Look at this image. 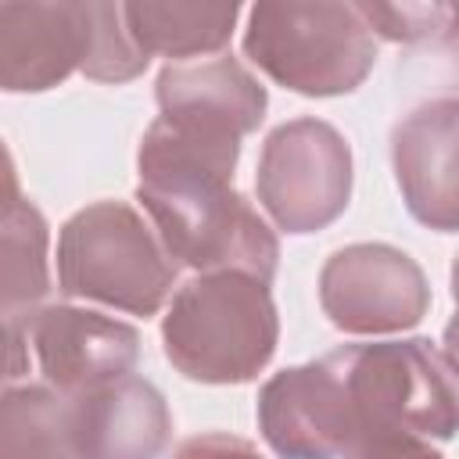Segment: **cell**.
Instances as JSON below:
<instances>
[{"instance_id":"cell-1","label":"cell","mask_w":459,"mask_h":459,"mask_svg":"<svg viewBox=\"0 0 459 459\" xmlns=\"http://www.w3.org/2000/svg\"><path fill=\"white\" fill-rule=\"evenodd\" d=\"M136 201L179 265L273 280L280 244L258 208L233 190L237 165L194 151L151 122L136 151Z\"/></svg>"},{"instance_id":"cell-2","label":"cell","mask_w":459,"mask_h":459,"mask_svg":"<svg viewBox=\"0 0 459 459\" xmlns=\"http://www.w3.org/2000/svg\"><path fill=\"white\" fill-rule=\"evenodd\" d=\"M280 337L269 283L237 269L183 283L161 319L165 359L201 384H244L273 359Z\"/></svg>"},{"instance_id":"cell-3","label":"cell","mask_w":459,"mask_h":459,"mask_svg":"<svg viewBox=\"0 0 459 459\" xmlns=\"http://www.w3.org/2000/svg\"><path fill=\"white\" fill-rule=\"evenodd\" d=\"M326 355L337 366L355 441L394 430L437 441L459 434V380L427 337L344 344Z\"/></svg>"},{"instance_id":"cell-4","label":"cell","mask_w":459,"mask_h":459,"mask_svg":"<svg viewBox=\"0 0 459 459\" xmlns=\"http://www.w3.org/2000/svg\"><path fill=\"white\" fill-rule=\"evenodd\" d=\"M179 262L151 219L126 201H97L75 212L57 237V283L68 298L100 301L133 316H154L176 283Z\"/></svg>"},{"instance_id":"cell-5","label":"cell","mask_w":459,"mask_h":459,"mask_svg":"<svg viewBox=\"0 0 459 459\" xmlns=\"http://www.w3.org/2000/svg\"><path fill=\"white\" fill-rule=\"evenodd\" d=\"M244 54L294 93L337 97L359 90L373 72L377 32L359 4H255L247 11Z\"/></svg>"},{"instance_id":"cell-6","label":"cell","mask_w":459,"mask_h":459,"mask_svg":"<svg viewBox=\"0 0 459 459\" xmlns=\"http://www.w3.org/2000/svg\"><path fill=\"white\" fill-rule=\"evenodd\" d=\"M258 204L287 233L330 226L351 197V147L323 118L276 126L258 154Z\"/></svg>"},{"instance_id":"cell-7","label":"cell","mask_w":459,"mask_h":459,"mask_svg":"<svg viewBox=\"0 0 459 459\" xmlns=\"http://www.w3.org/2000/svg\"><path fill=\"white\" fill-rule=\"evenodd\" d=\"M319 305L344 333H398L430 308L423 269L391 244H348L319 269Z\"/></svg>"},{"instance_id":"cell-8","label":"cell","mask_w":459,"mask_h":459,"mask_svg":"<svg viewBox=\"0 0 459 459\" xmlns=\"http://www.w3.org/2000/svg\"><path fill=\"white\" fill-rule=\"evenodd\" d=\"M4 326L22 330L43 380L61 394H75L126 377L136 369L140 359L136 326L93 308L43 305L29 319H14Z\"/></svg>"},{"instance_id":"cell-9","label":"cell","mask_w":459,"mask_h":459,"mask_svg":"<svg viewBox=\"0 0 459 459\" xmlns=\"http://www.w3.org/2000/svg\"><path fill=\"white\" fill-rule=\"evenodd\" d=\"M154 93L165 126L219 147H240L262 126L269 100L265 86L230 54L165 65Z\"/></svg>"},{"instance_id":"cell-10","label":"cell","mask_w":459,"mask_h":459,"mask_svg":"<svg viewBox=\"0 0 459 459\" xmlns=\"http://www.w3.org/2000/svg\"><path fill=\"white\" fill-rule=\"evenodd\" d=\"M258 427L283 459H344L355 430L330 355L265 380L258 391Z\"/></svg>"},{"instance_id":"cell-11","label":"cell","mask_w":459,"mask_h":459,"mask_svg":"<svg viewBox=\"0 0 459 459\" xmlns=\"http://www.w3.org/2000/svg\"><path fill=\"white\" fill-rule=\"evenodd\" d=\"M391 165L416 222L437 233L459 230V97L412 108L391 133Z\"/></svg>"},{"instance_id":"cell-12","label":"cell","mask_w":459,"mask_h":459,"mask_svg":"<svg viewBox=\"0 0 459 459\" xmlns=\"http://www.w3.org/2000/svg\"><path fill=\"white\" fill-rule=\"evenodd\" d=\"M93 47V4H0V82L7 93H39L82 72Z\"/></svg>"},{"instance_id":"cell-13","label":"cell","mask_w":459,"mask_h":459,"mask_svg":"<svg viewBox=\"0 0 459 459\" xmlns=\"http://www.w3.org/2000/svg\"><path fill=\"white\" fill-rule=\"evenodd\" d=\"M65 416L79 459H158L172 437L161 391L136 373L65 394Z\"/></svg>"},{"instance_id":"cell-14","label":"cell","mask_w":459,"mask_h":459,"mask_svg":"<svg viewBox=\"0 0 459 459\" xmlns=\"http://www.w3.org/2000/svg\"><path fill=\"white\" fill-rule=\"evenodd\" d=\"M240 7L237 4H126L129 29L147 57L165 54L176 61H201L230 43Z\"/></svg>"},{"instance_id":"cell-15","label":"cell","mask_w":459,"mask_h":459,"mask_svg":"<svg viewBox=\"0 0 459 459\" xmlns=\"http://www.w3.org/2000/svg\"><path fill=\"white\" fill-rule=\"evenodd\" d=\"M50 233L47 219L29 197L14 190V169L7 165V201H4V323L29 319L39 312L50 290L47 262Z\"/></svg>"},{"instance_id":"cell-16","label":"cell","mask_w":459,"mask_h":459,"mask_svg":"<svg viewBox=\"0 0 459 459\" xmlns=\"http://www.w3.org/2000/svg\"><path fill=\"white\" fill-rule=\"evenodd\" d=\"M0 459H79L68 437L61 391L50 384H22L4 391Z\"/></svg>"},{"instance_id":"cell-17","label":"cell","mask_w":459,"mask_h":459,"mask_svg":"<svg viewBox=\"0 0 459 459\" xmlns=\"http://www.w3.org/2000/svg\"><path fill=\"white\" fill-rule=\"evenodd\" d=\"M147 54L136 43L126 4H93V47L82 65V75L97 82H129L147 68Z\"/></svg>"},{"instance_id":"cell-18","label":"cell","mask_w":459,"mask_h":459,"mask_svg":"<svg viewBox=\"0 0 459 459\" xmlns=\"http://www.w3.org/2000/svg\"><path fill=\"white\" fill-rule=\"evenodd\" d=\"M369 29L394 43L434 39L441 4H359Z\"/></svg>"},{"instance_id":"cell-19","label":"cell","mask_w":459,"mask_h":459,"mask_svg":"<svg viewBox=\"0 0 459 459\" xmlns=\"http://www.w3.org/2000/svg\"><path fill=\"white\" fill-rule=\"evenodd\" d=\"M344 459H445V455L430 448L427 437L394 430V434H373V437L355 441Z\"/></svg>"},{"instance_id":"cell-20","label":"cell","mask_w":459,"mask_h":459,"mask_svg":"<svg viewBox=\"0 0 459 459\" xmlns=\"http://www.w3.org/2000/svg\"><path fill=\"white\" fill-rule=\"evenodd\" d=\"M172 459H265V455L247 437H237L226 430H208V434H194V437L179 441Z\"/></svg>"},{"instance_id":"cell-21","label":"cell","mask_w":459,"mask_h":459,"mask_svg":"<svg viewBox=\"0 0 459 459\" xmlns=\"http://www.w3.org/2000/svg\"><path fill=\"white\" fill-rule=\"evenodd\" d=\"M434 39H437V43H445L452 54H459V4H441Z\"/></svg>"},{"instance_id":"cell-22","label":"cell","mask_w":459,"mask_h":459,"mask_svg":"<svg viewBox=\"0 0 459 459\" xmlns=\"http://www.w3.org/2000/svg\"><path fill=\"white\" fill-rule=\"evenodd\" d=\"M441 355H445V362L452 366V373H455V380H459V312H455V316L448 319V326H445Z\"/></svg>"},{"instance_id":"cell-23","label":"cell","mask_w":459,"mask_h":459,"mask_svg":"<svg viewBox=\"0 0 459 459\" xmlns=\"http://www.w3.org/2000/svg\"><path fill=\"white\" fill-rule=\"evenodd\" d=\"M452 301H455V312H459V255H455V265H452Z\"/></svg>"}]
</instances>
